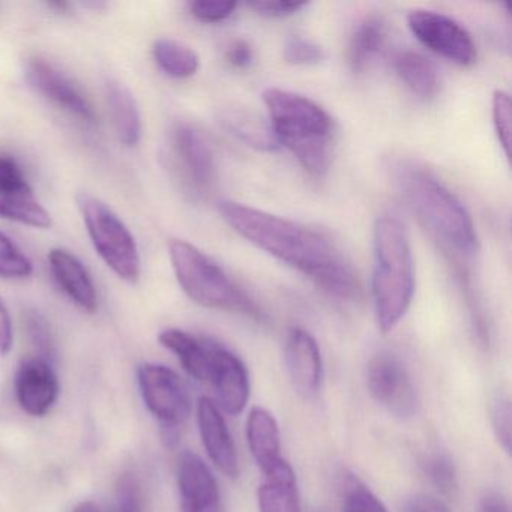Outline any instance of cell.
<instances>
[{
    "instance_id": "6da1fadb",
    "label": "cell",
    "mask_w": 512,
    "mask_h": 512,
    "mask_svg": "<svg viewBox=\"0 0 512 512\" xmlns=\"http://www.w3.org/2000/svg\"><path fill=\"white\" fill-rule=\"evenodd\" d=\"M220 212L239 236L302 272L329 295L340 299L359 295V281L352 266L316 230L242 203L223 202Z\"/></svg>"
},
{
    "instance_id": "7a4b0ae2",
    "label": "cell",
    "mask_w": 512,
    "mask_h": 512,
    "mask_svg": "<svg viewBox=\"0 0 512 512\" xmlns=\"http://www.w3.org/2000/svg\"><path fill=\"white\" fill-rule=\"evenodd\" d=\"M271 127L280 146L310 175L323 176L331 167L334 122L316 101L280 88L263 91Z\"/></svg>"
},
{
    "instance_id": "3957f363",
    "label": "cell",
    "mask_w": 512,
    "mask_h": 512,
    "mask_svg": "<svg viewBox=\"0 0 512 512\" xmlns=\"http://www.w3.org/2000/svg\"><path fill=\"white\" fill-rule=\"evenodd\" d=\"M397 184L419 223L443 247L461 256L478 251L472 215L460 199L436 176L421 167H398Z\"/></svg>"
},
{
    "instance_id": "277c9868",
    "label": "cell",
    "mask_w": 512,
    "mask_h": 512,
    "mask_svg": "<svg viewBox=\"0 0 512 512\" xmlns=\"http://www.w3.org/2000/svg\"><path fill=\"white\" fill-rule=\"evenodd\" d=\"M374 311L379 329L391 332L403 320L415 293V265L403 224L394 217H380L373 238Z\"/></svg>"
},
{
    "instance_id": "5b68a950",
    "label": "cell",
    "mask_w": 512,
    "mask_h": 512,
    "mask_svg": "<svg viewBox=\"0 0 512 512\" xmlns=\"http://www.w3.org/2000/svg\"><path fill=\"white\" fill-rule=\"evenodd\" d=\"M169 256L176 280L191 301L211 310L263 320L259 305L199 248L190 242L173 239L169 244Z\"/></svg>"
},
{
    "instance_id": "8992f818",
    "label": "cell",
    "mask_w": 512,
    "mask_h": 512,
    "mask_svg": "<svg viewBox=\"0 0 512 512\" xmlns=\"http://www.w3.org/2000/svg\"><path fill=\"white\" fill-rule=\"evenodd\" d=\"M76 200L98 256L121 280L136 284L142 275V260L133 233L97 197L82 193Z\"/></svg>"
},
{
    "instance_id": "52a82bcc",
    "label": "cell",
    "mask_w": 512,
    "mask_h": 512,
    "mask_svg": "<svg viewBox=\"0 0 512 512\" xmlns=\"http://www.w3.org/2000/svg\"><path fill=\"white\" fill-rule=\"evenodd\" d=\"M140 394L163 431H178L191 413V400L181 377L166 365L143 364L137 370Z\"/></svg>"
},
{
    "instance_id": "ba28073f",
    "label": "cell",
    "mask_w": 512,
    "mask_h": 512,
    "mask_svg": "<svg viewBox=\"0 0 512 512\" xmlns=\"http://www.w3.org/2000/svg\"><path fill=\"white\" fill-rule=\"evenodd\" d=\"M412 34L431 52L461 67H470L478 58L472 35L451 17L430 10H415L407 16Z\"/></svg>"
},
{
    "instance_id": "9c48e42d",
    "label": "cell",
    "mask_w": 512,
    "mask_h": 512,
    "mask_svg": "<svg viewBox=\"0 0 512 512\" xmlns=\"http://www.w3.org/2000/svg\"><path fill=\"white\" fill-rule=\"evenodd\" d=\"M176 167L188 190L196 196H208L215 184L214 151L208 139L190 124H178L172 133Z\"/></svg>"
},
{
    "instance_id": "30bf717a",
    "label": "cell",
    "mask_w": 512,
    "mask_h": 512,
    "mask_svg": "<svg viewBox=\"0 0 512 512\" xmlns=\"http://www.w3.org/2000/svg\"><path fill=\"white\" fill-rule=\"evenodd\" d=\"M371 397L400 419L412 418L418 409L415 386L404 365L391 355L371 359L367 370Z\"/></svg>"
},
{
    "instance_id": "8fae6325",
    "label": "cell",
    "mask_w": 512,
    "mask_h": 512,
    "mask_svg": "<svg viewBox=\"0 0 512 512\" xmlns=\"http://www.w3.org/2000/svg\"><path fill=\"white\" fill-rule=\"evenodd\" d=\"M0 218L35 229H49L52 224L49 212L38 202L25 173L8 155H0Z\"/></svg>"
},
{
    "instance_id": "7c38bea8",
    "label": "cell",
    "mask_w": 512,
    "mask_h": 512,
    "mask_svg": "<svg viewBox=\"0 0 512 512\" xmlns=\"http://www.w3.org/2000/svg\"><path fill=\"white\" fill-rule=\"evenodd\" d=\"M25 77L32 89L65 112L88 124H95L97 121L94 107L80 92L76 83L46 59H28L25 65Z\"/></svg>"
},
{
    "instance_id": "4fadbf2b",
    "label": "cell",
    "mask_w": 512,
    "mask_h": 512,
    "mask_svg": "<svg viewBox=\"0 0 512 512\" xmlns=\"http://www.w3.org/2000/svg\"><path fill=\"white\" fill-rule=\"evenodd\" d=\"M16 395L20 407L31 416H44L55 406L59 382L52 365L40 356L23 359L17 368Z\"/></svg>"
},
{
    "instance_id": "5bb4252c",
    "label": "cell",
    "mask_w": 512,
    "mask_h": 512,
    "mask_svg": "<svg viewBox=\"0 0 512 512\" xmlns=\"http://www.w3.org/2000/svg\"><path fill=\"white\" fill-rule=\"evenodd\" d=\"M182 512H223L220 487L208 464L193 452H184L178 466Z\"/></svg>"
},
{
    "instance_id": "9a60e30c",
    "label": "cell",
    "mask_w": 512,
    "mask_h": 512,
    "mask_svg": "<svg viewBox=\"0 0 512 512\" xmlns=\"http://www.w3.org/2000/svg\"><path fill=\"white\" fill-rule=\"evenodd\" d=\"M284 353L293 388L305 398L316 395L322 385L323 362L313 335L305 329H290Z\"/></svg>"
},
{
    "instance_id": "2e32d148",
    "label": "cell",
    "mask_w": 512,
    "mask_h": 512,
    "mask_svg": "<svg viewBox=\"0 0 512 512\" xmlns=\"http://www.w3.org/2000/svg\"><path fill=\"white\" fill-rule=\"evenodd\" d=\"M220 406L230 415L244 412L250 398V374L244 362L221 344H214L211 380Z\"/></svg>"
},
{
    "instance_id": "e0dca14e",
    "label": "cell",
    "mask_w": 512,
    "mask_h": 512,
    "mask_svg": "<svg viewBox=\"0 0 512 512\" xmlns=\"http://www.w3.org/2000/svg\"><path fill=\"white\" fill-rule=\"evenodd\" d=\"M197 422L203 446L212 463L223 475L236 478L239 473L238 452L220 407L209 398H200Z\"/></svg>"
},
{
    "instance_id": "ac0fdd59",
    "label": "cell",
    "mask_w": 512,
    "mask_h": 512,
    "mask_svg": "<svg viewBox=\"0 0 512 512\" xmlns=\"http://www.w3.org/2000/svg\"><path fill=\"white\" fill-rule=\"evenodd\" d=\"M247 440L254 461L266 478L290 467L281 455V434L277 419L263 407H253L247 419Z\"/></svg>"
},
{
    "instance_id": "d6986e66",
    "label": "cell",
    "mask_w": 512,
    "mask_h": 512,
    "mask_svg": "<svg viewBox=\"0 0 512 512\" xmlns=\"http://www.w3.org/2000/svg\"><path fill=\"white\" fill-rule=\"evenodd\" d=\"M53 277L68 298L88 313L98 308V295L88 269L70 251L53 248L49 253Z\"/></svg>"
},
{
    "instance_id": "ffe728a7",
    "label": "cell",
    "mask_w": 512,
    "mask_h": 512,
    "mask_svg": "<svg viewBox=\"0 0 512 512\" xmlns=\"http://www.w3.org/2000/svg\"><path fill=\"white\" fill-rule=\"evenodd\" d=\"M160 343L179 359L191 377L209 385L215 341L194 337L181 329H166L160 334Z\"/></svg>"
},
{
    "instance_id": "44dd1931",
    "label": "cell",
    "mask_w": 512,
    "mask_h": 512,
    "mask_svg": "<svg viewBox=\"0 0 512 512\" xmlns=\"http://www.w3.org/2000/svg\"><path fill=\"white\" fill-rule=\"evenodd\" d=\"M395 73L401 82L421 100H431L442 88L439 70L436 64L422 53L406 50L395 58Z\"/></svg>"
},
{
    "instance_id": "7402d4cb",
    "label": "cell",
    "mask_w": 512,
    "mask_h": 512,
    "mask_svg": "<svg viewBox=\"0 0 512 512\" xmlns=\"http://www.w3.org/2000/svg\"><path fill=\"white\" fill-rule=\"evenodd\" d=\"M106 98L119 140L128 148L139 145L142 139V118L130 89L122 83L109 80L106 85Z\"/></svg>"
},
{
    "instance_id": "603a6c76",
    "label": "cell",
    "mask_w": 512,
    "mask_h": 512,
    "mask_svg": "<svg viewBox=\"0 0 512 512\" xmlns=\"http://www.w3.org/2000/svg\"><path fill=\"white\" fill-rule=\"evenodd\" d=\"M223 124L232 136L251 148L265 152H275L280 148L271 125L250 110L230 109L223 116Z\"/></svg>"
},
{
    "instance_id": "cb8c5ba5",
    "label": "cell",
    "mask_w": 512,
    "mask_h": 512,
    "mask_svg": "<svg viewBox=\"0 0 512 512\" xmlns=\"http://www.w3.org/2000/svg\"><path fill=\"white\" fill-rule=\"evenodd\" d=\"M386 38V25L380 17L362 20L353 32L349 46V64L353 73H362L379 55Z\"/></svg>"
},
{
    "instance_id": "d4e9b609",
    "label": "cell",
    "mask_w": 512,
    "mask_h": 512,
    "mask_svg": "<svg viewBox=\"0 0 512 512\" xmlns=\"http://www.w3.org/2000/svg\"><path fill=\"white\" fill-rule=\"evenodd\" d=\"M152 53L161 71L173 79H188L199 71V55L181 41L160 38L155 41Z\"/></svg>"
},
{
    "instance_id": "484cf974",
    "label": "cell",
    "mask_w": 512,
    "mask_h": 512,
    "mask_svg": "<svg viewBox=\"0 0 512 512\" xmlns=\"http://www.w3.org/2000/svg\"><path fill=\"white\" fill-rule=\"evenodd\" d=\"M260 512H301L298 482L266 481L257 490Z\"/></svg>"
},
{
    "instance_id": "4316f807",
    "label": "cell",
    "mask_w": 512,
    "mask_h": 512,
    "mask_svg": "<svg viewBox=\"0 0 512 512\" xmlns=\"http://www.w3.org/2000/svg\"><path fill=\"white\" fill-rule=\"evenodd\" d=\"M34 272V263L28 256L0 232V278H26Z\"/></svg>"
},
{
    "instance_id": "83f0119b",
    "label": "cell",
    "mask_w": 512,
    "mask_h": 512,
    "mask_svg": "<svg viewBox=\"0 0 512 512\" xmlns=\"http://www.w3.org/2000/svg\"><path fill=\"white\" fill-rule=\"evenodd\" d=\"M23 325L32 346L40 353V358L49 361L55 355V343H53L52 329L46 317L37 310H28L23 314Z\"/></svg>"
},
{
    "instance_id": "f1b7e54d",
    "label": "cell",
    "mask_w": 512,
    "mask_h": 512,
    "mask_svg": "<svg viewBox=\"0 0 512 512\" xmlns=\"http://www.w3.org/2000/svg\"><path fill=\"white\" fill-rule=\"evenodd\" d=\"M344 512H388L382 500L358 479H350L344 496Z\"/></svg>"
},
{
    "instance_id": "f546056e",
    "label": "cell",
    "mask_w": 512,
    "mask_h": 512,
    "mask_svg": "<svg viewBox=\"0 0 512 512\" xmlns=\"http://www.w3.org/2000/svg\"><path fill=\"white\" fill-rule=\"evenodd\" d=\"M493 124L496 130L497 139L500 146L505 151L506 157H509V148H511V97L508 92L496 91L493 94Z\"/></svg>"
},
{
    "instance_id": "4dcf8cb0",
    "label": "cell",
    "mask_w": 512,
    "mask_h": 512,
    "mask_svg": "<svg viewBox=\"0 0 512 512\" xmlns=\"http://www.w3.org/2000/svg\"><path fill=\"white\" fill-rule=\"evenodd\" d=\"M113 512H143L142 488L133 473H124L119 478Z\"/></svg>"
},
{
    "instance_id": "1f68e13d",
    "label": "cell",
    "mask_w": 512,
    "mask_h": 512,
    "mask_svg": "<svg viewBox=\"0 0 512 512\" xmlns=\"http://www.w3.org/2000/svg\"><path fill=\"white\" fill-rule=\"evenodd\" d=\"M283 56L292 65H317L325 59V52L314 41L296 35L286 41Z\"/></svg>"
},
{
    "instance_id": "d6a6232c",
    "label": "cell",
    "mask_w": 512,
    "mask_h": 512,
    "mask_svg": "<svg viewBox=\"0 0 512 512\" xmlns=\"http://www.w3.org/2000/svg\"><path fill=\"white\" fill-rule=\"evenodd\" d=\"M424 472L431 484L442 493L449 494L457 488V472L452 461L445 455L428 458L424 463Z\"/></svg>"
},
{
    "instance_id": "836d02e7",
    "label": "cell",
    "mask_w": 512,
    "mask_h": 512,
    "mask_svg": "<svg viewBox=\"0 0 512 512\" xmlns=\"http://www.w3.org/2000/svg\"><path fill=\"white\" fill-rule=\"evenodd\" d=\"M238 4L229 0H197L190 5L191 16L200 23H221L232 17Z\"/></svg>"
},
{
    "instance_id": "e575fe53",
    "label": "cell",
    "mask_w": 512,
    "mask_h": 512,
    "mask_svg": "<svg viewBox=\"0 0 512 512\" xmlns=\"http://www.w3.org/2000/svg\"><path fill=\"white\" fill-rule=\"evenodd\" d=\"M494 433L506 452L511 451V404L509 398L499 397L491 407Z\"/></svg>"
},
{
    "instance_id": "d590c367",
    "label": "cell",
    "mask_w": 512,
    "mask_h": 512,
    "mask_svg": "<svg viewBox=\"0 0 512 512\" xmlns=\"http://www.w3.org/2000/svg\"><path fill=\"white\" fill-rule=\"evenodd\" d=\"M307 5V2H287V0H254L248 4V7L253 8L260 16L281 19V17L299 13Z\"/></svg>"
},
{
    "instance_id": "8d00e7d4",
    "label": "cell",
    "mask_w": 512,
    "mask_h": 512,
    "mask_svg": "<svg viewBox=\"0 0 512 512\" xmlns=\"http://www.w3.org/2000/svg\"><path fill=\"white\" fill-rule=\"evenodd\" d=\"M253 58V49H251L247 41H233V43L227 47V62H229L232 67L238 68V70H244V68L250 67Z\"/></svg>"
},
{
    "instance_id": "74e56055",
    "label": "cell",
    "mask_w": 512,
    "mask_h": 512,
    "mask_svg": "<svg viewBox=\"0 0 512 512\" xmlns=\"http://www.w3.org/2000/svg\"><path fill=\"white\" fill-rule=\"evenodd\" d=\"M401 512H451L448 506L442 502V500L434 499V497L419 496L412 497V499L406 500Z\"/></svg>"
},
{
    "instance_id": "f35d334b",
    "label": "cell",
    "mask_w": 512,
    "mask_h": 512,
    "mask_svg": "<svg viewBox=\"0 0 512 512\" xmlns=\"http://www.w3.org/2000/svg\"><path fill=\"white\" fill-rule=\"evenodd\" d=\"M13 343V320L4 299L0 298V355H8L13 349Z\"/></svg>"
},
{
    "instance_id": "ab89813d",
    "label": "cell",
    "mask_w": 512,
    "mask_h": 512,
    "mask_svg": "<svg viewBox=\"0 0 512 512\" xmlns=\"http://www.w3.org/2000/svg\"><path fill=\"white\" fill-rule=\"evenodd\" d=\"M479 512H509V506L502 497L490 494L482 500Z\"/></svg>"
},
{
    "instance_id": "60d3db41",
    "label": "cell",
    "mask_w": 512,
    "mask_h": 512,
    "mask_svg": "<svg viewBox=\"0 0 512 512\" xmlns=\"http://www.w3.org/2000/svg\"><path fill=\"white\" fill-rule=\"evenodd\" d=\"M73 512H101V509L100 506L97 505V503L88 500V502L79 503V505H77L76 508H74Z\"/></svg>"
},
{
    "instance_id": "b9f144b4",
    "label": "cell",
    "mask_w": 512,
    "mask_h": 512,
    "mask_svg": "<svg viewBox=\"0 0 512 512\" xmlns=\"http://www.w3.org/2000/svg\"><path fill=\"white\" fill-rule=\"evenodd\" d=\"M47 7L56 10V13L59 14H67L70 11V4H67V2H49Z\"/></svg>"
}]
</instances>
